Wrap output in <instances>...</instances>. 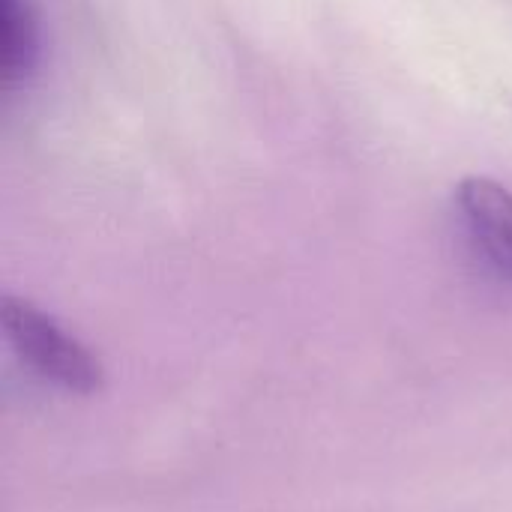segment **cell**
<instances>
[{
	"mask_svg": "<svg viewBox=\"0 0 512 512\" xmlns=\"http://www.w3.org/2000/svg\"><path fill=\"white\" fill-rule=\"evenodd\" d=\"M0 330L9 348L39 378L75 396H96L105 390V366L99 357L30 300L6 294L0 300Z\"/></svg>",
	"mask_w": 512,
	"mask_h": 512,
	"instance_id": "6da1fadb",
	"label": "cell"
},
{
	"mask_svg": "<svg viewBox=\"0 0 512 512\" xmlns=\"http://www.w3.org/2000/svg\"><path fill=\"white\" fill-rule=\"evenodd\" d=\"M456 210L477 258L512 285V192L492 177L471 174L456 186Z\"/></svg>",
	"mask_w": 512,
	"mask_h": 512,
	"instance_id": "7a4b0ae2",
	"label": "cell"
},
{
	"mask_svg": "<svg viewBox=\"0 0 512 512\" xmlns=\"http://www.w3.org/2000/svg\"><path fill=\"white\" fill-rule=\"evenodd\" d=\"M42 57L39 18L30 0H3V84L24 81Z\"/></svg>",
	"mask_w": 512,
	"mask_h": 512,
	"instance_id": "3957f363",
	"label": "cell"
}]
</instances>
